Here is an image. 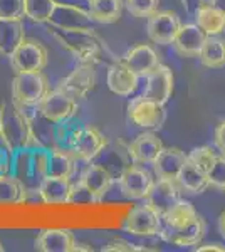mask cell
I'll use <instances>...</instances> for the list:
<instances>
[{
	"instance_id": "1",
	"label": "cell",
	"mask_w": 225,
	"mask_h": 252,
	"mask_svg": "<svg viewBox=\"0 0 225 252\" xmlns=\"http://www.w3.org/2000/svg\"><path fill=\"white\" fill-rule=\"evenodd\" d=\"M205 230V220L197 214L193 205L187 200H180L173 209L161 215L158 235L170 244L187 247L200 244Z\"/></svg>"
},
{
	"instance_id": "2",
	"label": "cell",
	"mask_w": 225,
	"mask_h": 252,
	"mask_svg": "<svg viewBox=\"0 0 225 252\" xmlns=\"http://www.w3.org/2000/svg\"><path fill=\"white\" fill-rule=\"evenodd\" d=\"M0 126H2V141L12 155L22 150L40 146L29 116L14 101L2 103L0 106Z\"/></svg>"
},
{
	"instance_id": "3",
	"label": "cell",
	"mask_w": 225,
	"mask_h": 252,
	"mask_svg": "<svg viewBox=\"0 0 225 252\" xmlns=\"http://www.w3.org/2000/svg\"><path fill=\"white\" fill-rule=\"evenodd\" d=\"M49 93L47 78L39 72H17L12 81V101L20 108L39 106Z\"/></svg>"
},
{
	"instance_id": "4",
	"label": "cell",
	"mask_w": 225,
	"mask_h": 252,
	"mask_svg": "<svg viewBox=\"0 0 225 252\" xmlns=\"http://www.w3.org/2000/svg\"><path fill=\"white\" fill-rule=\"evenodd\" d=\"M47 49L34 39H24L10 56V67L17 72H39L47 66Z\"/></svg>"
},
{
	"instance_id": "5",
	"label": "cell",
	"mask_w": 225,
	"mask_h": 252,
	"mask_svg": "<svg viewBox=\"0 0 225 252\" xmlns=\"http://www.w3.org/2000/svg\"><path fill=\"white\" fill-rule=\"evenodd\" d=\"M128 118L138 128L160 129L166 120V113L163 104H160L153 99H148L145 96H140L129 103Z\"/></svg>"
},
{
	"instance_id": "6",
	"label": "cell",
	"mask_w": 225,
	"mask_h": 252,
	"mask_svg": "<svg viewBox=\"0 0 225 252\" xmlns=\"http://www.w3.org/2000/svg\"><path fill=\"white\" fill-rule=\"evenodd\" d=\"M77 109H79L77 101L61 89L49 91L46 97L39 103L40 115L52 123H64V121L71 120L77 113Z\"/></svg>"
},
{
	"instance_id": "7",
	"label": "cell",
	"mask_w": 225,
	"mask_h": 252,
	"mask_svg": "<svg viewBox=\"0 0 225 252\" xmlns=\"http://www.w3.org/2000/svg\"><path fill=\"white\" fill-rule=\"evenodd\" d=\"M155 178L146 168H141V166L131 165L123 172L121 178H120V189L121 193L125 195L126 198H131V200H141V198H146L151 192L155 185Z\"/></svg>"
},
{
	"instance_id": "8",
	"label": "cell",
	"mask_w": 225,
	"mask_h": 252,
	"mask_svg": "<svg viewBox=\"0 0 225 252\" xmlns=\"http://www.w3.org/2000/svg\"><path fill=\"white\" fill-rule=\"evenodd\" d=\"M182 27L180 17L171 10L155 12L153 15L148 17L146 22V31H148V37L157 44L161 46H168L173 44L175 35Z\"/></svg>"
},
{
	"instance_id": "9",
	"label": "cell",
	"mask_w": 225,
	"mask_h": 252,
	"mask_svg": "<svg viewBox=\"0 0 225 252\" xmlns=\"http://www.w3.org/2000/svg\"><path fill=\"white\" fill-rule=\"evenodd\" d=\"M106 146V138L101 135L99 129L93 128V126H84V128L77 129L71 141V153L74 158L84 161L94 160Z\"/></svg>"
},
{
	"instance_id": "10",
	"label": "cell",
	"mask_w": 225,
	"mask_h": 252,
	"mask_svg": "<svg viewBox=\"0 0 225 252\" xmlns=\"http://www.w3.org/2000/svg\"><path fill=\"white\" fill-rule=\"evenodd\" d=\"M56 37L64 47L69 49L81 61H91L97 54V40L91 29L81 31H61L56 32Z\"/></svg>"
},
{
	"instance_id": "11",
	"label": "cell",
	"mask_w": 225,
	"mask_h": 252,
	"mask_svg": "<svg viewBox=\"0 0 225 252\" xmlns=\"http://www.w3.org/2000/svg\"><path fill=\"white\" fill-rule=\"evenodd\" d=\"M160 220H161V215L150 204L136 205L126 217L125 229L134 235L151 237L160 232Z\"/></svg>"
},
{
	"instance_id": "12",
	"label": "cell",
	"mask_w": 225,
	"mask_h": 252,
	"mask_svg": "<svg viewBox=\"0 0 225 252\" xmlns=\"http://www.w3.org/2000/svg\"><path fill=\"white\" fill-rule=\"evenodd\" d=\"M96 84V71H94L93 63H83L81 66H77L66 79H63L59 83V88L63 93H66L74 99L84 97Z\"/></svg>"
},
{
	"instance_id": "13",
	"label": "cell",
	"mask_w": 225,
	"mask_h": 252,
	"mask_svg": "<svg viewBox=\"0 0 225 252\" xmlns=\"http://www.w3.org/2000/svg\"><path fill=\"white\" fill-rule=\"evenodd\" d=\"M171 94H173V72H171L170 67L158 64L146 76V89L143 96L165 106L170 101Z\"/></svg>"
},
{
	"instance_id": "14",
	"label": "cell",
	"mask_w": 225,
	"mask_h": 252,
	"mask_svg": "<svg viewBox=\"0 0 225 252\" xmlns=\"http://www.w3.org/2000/svg\"><path fill=\"white\" fill-rule=\"evenodd\" d=\"M35 249L42 252H77L88 251L79 247L74 241V235L67 229H46L35 239Z\"/></svg>"
},
{
	"instance_id": "15",
	"label": "cell",
	"mask_w": 225,
	"mask_h": 252,
	"mask_svg": "<svg viewBox=\"0 0 225 252\" xmlns=\"http://www.w3.org/2000/svg\"><path fill=\"white\" fill-rule=\"evenodd\" d=\"M180 193H182V189H180L178 182L161 180V178H158V180L155 182L150 195L146 197V204H150L160 215H163L173 209V207L182 200Z\"/></svg>"
},
{
	"instance_id": "16",
	"label": "cell",
	"mask_w": 225,
	"mask_h": 252,
	"mask_svg": "<svg viewBox=\"0 0 225 252\" xmlns=\"http://www.w3.org/2000/svg\"><path fill=\"white\" fill-rule=\"evenodd\" d=\"M79 185L88 193L91 202H99L104 198V195L109 192L113 185V177L104 166L101 165H89L86 168L79 180Z\"/></svg>"
},
{
	"instance_id": "17",
	"label": "cell",
	"mask_w": 225,
	"mask_h": 252,
	"mask_svg": "<svg viewBox=\"0 0 225 252\" xmlns=\"http://www.w3.org/2000/svg\"><path fill=\"white\" fill-rule=\"evenodd\" d=\"M208 35L197 24H185L175 35L173 47L182 58H198Z\"/></svg>"
},
{
	"instance_id": "18",
	"label": "cell",
	"mask_w": 225,
	"mask_h": 252,
	"mask_svg": "<svg viewBox=\"0 0 225 252\" xmlns=\"http://www.w3.org/2000/svg\"><path fill=\"white\" fill-rule=\"evenodd\" d=\"M74 187L69 178L63 177H44L39 184V195L44 204L63 205L71 204Z\"/></svg>"
},
{
	"instance_id": "19",
	"label": "cell",
	"mask_w": 225,
	"mask_h": 252,
	"mask_svg": "<svg viewBox=\"0 0 225 252\" xmlns=\"http://www.w3.org/2000/svg\"><path fill=\"white\" fill-rule=\"evenodd\" d=\"M165 148L161 140L155 133H141L128 146V153L131 160L138 165H148L157 160L161 150Z\"/></svg>"
},
{
	"instance_id": "20",
	"label": "cell",
	"mask_w": 225,
	"mask_h": 252,
	"mask_svg": "<svg viewBox=\"0 0 225 252\" xmlns=\"http://www.w3.org/2000/svg\"><path fill=\"white\" fill-rule=\"evenodd\" d=\"M187 160L188 157L180 148H163L158 158L153 161L155 175L161 180L177 182Z\"/></svg>"
},
{
	"instance_id": "21",
	"label": "cell",
	"mask_w": 225,
	"mask_h": 252,
	"mask_svg": "<svg viewBox=\"0 0 225 252\" xmlns=\"http://www.w3.org/2000/svg\"><path fill=\"white\" fill-rule=\"evenodd\" d=\"M91 20L93 19L89 15V12L86 14V12L76 9V7L57 3L49 22L54 24L56 27H59L61 31H81V29H91L89 27Z\"/></svg>"
},
{
	"instance_id": "22",
	"label": "cell",
	"mask_w": 225,
	"mask_h": 252,
	"mask_svg": "<svg viewBox=\"0 0 225 252\" xmlns=\"http://www.w3.org/2000/svg\"><path fill=\"white\" fill-rule=\"evenodd\" d=\"M123 63L126 64L134 74L138 76H148L151 71L160 64V59L157 52L151 49L148 44H140V46L133 47L131 51L126 52L123 58Z\"/></svg>"
},
{
	"instance_id": "23",
	"label": "cell",
	"mask_w": 225,
	"mask_h": 252,
	"mask_svg": "<svg viewBox=\"0 0 225 252\" xmlns=\"http://www.w3.org/2000/svg\"><path fill=\"white\" fill-rule=\"evenodd\" d=\"M138 78L140 76L126 66L123 61L113 64L108 71V88L118 96H129L134 93L138 86Z\"/></svg>"
},
{
	"instance_id": "24",
	"label": "cell",
	"mask_w": 225,
	"mask_h": 252,
	"mask_svg": "<svg viewBox=\"0 0 225 252\" xmlns=\"http://www.w3.org/2000/svg\"><path fill=\"white\" fill-rule=\"evenodd\" d=\"M24 39H26V34H24L22 19H0V56L10 58Z\"/></svg>"
},
{
	"instance_id": "25",
	"label": "cell",
	"mask_w": 225,
	"mask_h": 252,
	"mask_svg": "<svg viewBox=\"0 0 225 252\" xmlns=\"http://www.w3.org/2000/svg\"><path fill=\"white\" fill-rule=\"evenodd\" d=\"M177 182H178L180 189L185 190L188 193H202L210 187L207 172H203V170L200 168L198 165H195L190 158H188L185 161V165H183Z\"/></svg>"
},
{
	"instance_id": "26",
	"label": "cell",
	"mask_w": 225,
	"mask_h": 252,
	"mask_svg": "<svg viewBox=\"0 0 225 252\" xmlns=\"http://www.w3.org/2000/svg\"><path fill=\"white\" fill-rule=\"evenodd\" d=\"M195 20L207 35H219L225 31V14L210 3L198 7L195 12Z\"/></svg>"
},
{
	"instance_id": "27",
	"label": "cell",
	"mask_w": 225,
	"mask_h": 252,
	"mask_svg": "<svg viewBox=\"0 0 225 252\" xmlns=\"http://www.w3.org/2000/svg\"><path fill=\"white\" fill-rule=\"evenodd\" d=\"M125 0H89V15L101 24H113L121 17Z\"/></svg>"
},
{
	"instance_id": "28",
	"label": "cell",
	"mask_w": 225,
	"mask_h": 252,
	"mask_svg": "<svg viewBox=\"0 0 225 252\" xmlns=\"http://www.w3.org/2000/svg\"><path fill=\"white\" fill-rule=\"evenodd\" d=\"M27 198L26 184L19 177L10 173L0 175V205L22 204Z\"/></svg>"
},
{
	"instance_id": "29",
	"label": "cell",
	"mask_w": 225,
	"mask_h": 252,
	"mask_svg": "<svg viewBox=\"0 0 225 252\" xmlns=\"http://www.w3.org/2000/svg\"><path fill=\"white\" fill-rule=\"evenodd\" d=\"M72 172H74V157L71 152H64V150L47 152L46 177L71 178Z\"/></svg>"
},
{
	"instance_id": "30",
	"label": "cell",
	"mask_w": 225,
	"mask_h": 252,
	"mask_svg": "<svg viewBox=\"0 0 225 252\" xmlns=\"http://www.w3.org/2000/svg\"><path fill=\"white\" fill-rule=\"evenodd\" d=\"M200 63L205 67L220 69L225 66V39L217 35H208L202 51L198 54Z\"/></svg>"
},
{
	"instance_id": "31",
	"label": "cell",
	"mask_w": 225,
	"mask_h": 252,
	"mask_svg": "<svg viewBox=\"0 0 225 252\" xmlns=\"http://www.w3.org/2000/svg\"><path fill=\"white\" fill-rule=\"evenodd\" d=\"M56 5V0H24L26 17L34 22H49Z\"/></svg>"
},
{
	"instance_id": "32",
	"label": "cell",
	"mask_w": 225,
	"mask_h": 252,
	"mask_svg": "<svg viewBox=\"0 0 225 252\" xmlns=\"http://www.w3.org/2000/svg\"><path fill=\"white\" fill-rule=\"evenodd\" d=\"M160 0H125V7L134 17L148 19L155 12H158Z\"/></svg>"
},
{
	"instance_id": "33",
	"label": "cell",
	"mask_w": 225,
	"mask_h": 252,
	"mask_svg": "<svg viewBox=\"0 0 225 252\" xmlns=\"http://www.w3.org/2000/svg\"><path fill=\"white\" fill-rule=\"evenodd\" d=\"M208 184L219 190H225V155H217L214 165L207 172Z\"/></svg>"
},
{
	"instance_id": "34",
	"label": "cell",
	"mask_w": 225,
	"mask_h": 252,
	"mask_svg": "<svg viewBox=\"0 0 225 252\" xmlns=\"http://www.w3.org/2000/svg\"><path fill=\"white\" fill-rule=\"evenodd\" d=\"M26 15L24 0H0V19L17 20Z\"/></svg>"
},
{
	"instance_id": "35",
	"label": "cell",
	"mask_w": 225,
	"mask_h": 252,
	"mask_svg": "<svg viewBox=\"0 0 225 252\" xmlns=\"http://www.w3.org/2000/svg\"><path fill=\"white\" fill-rule=\"evenodd\" d=\"M188 158H190L195 165H198L203 172H208V170H210V166L214 165L217 155H215V152L210 148V146H200V148H195L193 152L188 155Z\"/></svg>"
},
{
	"instance_id": "36",
	"label": "cell",
	"mask_w": 225,
	"mask_h": 252,
	"mask_svg": "<svg viewBox=\"0 0 225 252\" xmlns=\"http://www.w3.org/2000/svg\"><path fill=\"white\" fill-rule=\"evenodd\" d=\"M103 251H106V252H109V251L131 252V251H148V249H143V247H136V246H133V244H129V242H126V241H114L111 244H108V246H106Z\"/></svg>"
},
{
	"instance_id": "37",
	"label": "cell",
	"mask_w": 225,
	"mask_h": 252,
	"mask_svg": "<svg viewBox=\"0 0 225 252\" xmlns=\"http://www.w3.org/2000/svg\"><path fill=\"white\" fill-rule=\"evenodd\" d=\"M12 153L9 152V148H0V175H5L10 172V165H12Z\"/></svg>"
},
{
	"instance_id": "38",
	"label": "cell",
	"mask_w": 225,
	"mask_h": 252,
	"mask_svg": "<svg viewBox=\"0 0 225 252\" xmlns=\"http://www.w3.org/2000/svg\"><path fill=\"white\" fill-rule=\"evenodd\" d=\"M215 145L222 152V155H225V121L215 128Z\"/></svg>"
},
{
	"instance_id": "39",
	"label": "cell",
	"mask_w": 225,
	"mask_h": 252,
	"mask_svg": "<svg viewBox=\"0 0 225 252\" xmlns=\"http://www.w3.org/2000/svg\"><path fill=\"white\" fill-rule=\"evenodd\" d=\"M197 252H205V251H219V252H225V247L220 246V244H207V246H200L195 249Z\"/></svg>"
},
{
	"instance_id": "40",
	"label": "cell",
	"mask_w": 225,
	"mask_h": 252,
	"mask_svg": "<svg viewBox=\"0 0 225 252\" xmlns=\"http://www.w3.org/2000/svg\"><path fill=\"white\" fill-rule=\"evenodd\" d=\"M210 5H214L215 9L222 10L225 14V0H210Z\"/></svg>"
},
{
	"instance_id": "41",
	"label": "cell",
	"mask_w": 225,
	"mask_h": 252,
	"mask_svg": "<svg viewBox=\"0 0 225 252\" xmlns=\"http://www.w3.org/2000/svg\"><path fill=\"white\" fill-rule=\"evenodd\" d=\"M219 229H220V234H222V237L225 239V212L220 215V219H219Z\"/></svg>"
},
{
	"instance_id": "42",
	"label": "cell",
	"mask_w": 225,
	"mask_h": 252,
	"mask_svg": "<svg viewBox=\"0 0 225 252\" xmlns=\"http://www.w3.org/2000/svg\"><path fill=\"white\" fill-rule=\"evenodd\" d=\"M0 141H2V126H0Z\"/></svg>"
},
{
	"instance_id": "43",
	"label": "cell",
	"mask_w": 225,
	"mask_h": 252,
	"mask_svg": "<svg viewBox=\"0 0 225 252\" xmlns=\"http://www.w3.org/2000/svg\"><path fill=\"white\" fill-rule=\"evenodd\" d=\"M3 251V247H2V244H0V252H2Z\"/></svg>"
},
{
	"instance_id": "44",
	"label": "cell",
	"mask_w": 225,
	"mask_h": 252,
	"mask_svg": "<svg viewBox=\"0 0 225 252\" xmlns=\"http://www.w3.org/2000/svg\"><path fill=\"white\" fill-rule=\"evenodd\" d=\"M224 32H225V31H224Z\"/></svg>"
}]
</instances>
